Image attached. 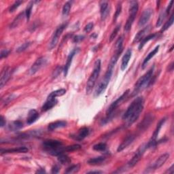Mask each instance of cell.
<instances>
[{
	"label": "cell",
	"mask_w": 174,
	"mask_h": 174,
	"mask_svg": "<svg viewBox=\"0 0 174 174\" xmlns=\"http://www.w3.org/2000/svg\"><path fill=\"white\" fill-rule=\"evenodd\" d=\"M68 23H63L60 26H59L57 28H56V31L54 32V34L52 35V39L51 41V43H50L49 44V48L50 50H52L54 48L55 46H56L59 41V39L60 38V36L61 35L63 31H64L65 29L67 27V26H68Z\"/></svg>",
	"instance_id": "obj_9"
},
{
	"label": "cell",
	"mask_w": 174,
	"mask_h": 174,
	"mask_svg": "<svg viewBox=\"0 0 174 174\" xmlns=\"http://www.w3.org/2000/svg\"><path fill=\"white\" fill-rule=\"evenodd\" d=\"M167 15V14L166 13L165 10H164V11L160 12V14L159 15V17L158 20H157V22H156V27H159L162 25L163 21H165Z\"/></svg>",
	"instance_id": "obj_34"
},
{
	"label": "cell",
	"mask_w": 174,
	"mask_h": 174,
	"mask_svg": "<svg viewBox=\"0 0 174 174\" xmlns=\"http://www.w3.org/2000/svg\"><path fill=\"white\" fill-rule=\"evenodd\" d=\"M97 35L95 34V33H94V34H93V35H91V37H93V38H97Z\"/></svg>",
	"instance_id": "obj_56"
},
{
	"label": "cell",
	"mask_w": 174,
	"mask_h": 174,
	"mask_svg": "<svg viewBox=\"0 0 174 174\" xmlns=\"http://www.w3.org/2000/svg\"><path fill=\"white\" fill-rule=\"evenodd\" d=\"M80 169V165L78 164V165H72L71 167H68L67 170L65 172V173H74L78 172Z\"/></svg>",
	"instance_id": "obj_37"
},
{
	"label": "cell",
	"mask_w": 174,
	"mask_h": 174,
	"mask_svg": "<svg viewBox=\"0 0 174 174\" xmlns=\"http://www.w3.org/2000/svg\"><path fill=\"white\" fill-rule=\"evenodd\" d=\"M144 106V100L142 97H137L128 107L126 111L122 116V120H125V127L127 128L131 126L139 118Z\"/></svg>",
	"instance_id": "obj_1"
},
{
	"label": "cell",
	"mask_w": 174,
	"mask_h": 174,
	"mask_svg": "<svg viewBox=\"0 0 174 174\" xmlns=\"http://www.w3.org/2000/svg\"><path fill=\"white\" fill-rule=\"evenodd\" d=\"M102 172H100V171H91V172H89L88 173H102Z\"/></svg>",
	"instance_id": "obj_54"
},
{
	"label": "cell",
	"mask_w": 174,
	"mask_h": 174,
	"mask_svg": "<svg viewBox=\"0 0 174 174\" xmlns=\"http://www.w3.org/2000/svg\"><path fill=\"white\" fill-rule=\"evenodd\" d=\"M156 35H157V33H152V34H150L146 36L144 38H143L141 40V42H140V44H139V47H138L139 51H141V50L143 48V46H145V44L147 42H149L150 40H151V39L155 38V37L156 36Z\"/></svg>",
	"instance_id": "obj_29"
},
{
	"label": "cell",
	"mask_w": 174,
	"mask_h": 174,
	"mask_svg": "<svg viewBox=\"0 0 174 174\" xmlns=\"http://www.w3.org/2000/svg\"><path fill=\"white\" fill-rule=\"evenodd\" d=\"M120 25H117L115 27V29H114V31H112L111 35H110V42H112L113 40L114 39V38L116 37L117 34H118V31H120Z\"/></svg>",
	"instance_id": "obj_42"
},
{
	"label": "cell",
	"mask_w": 174,
	"mask_h": 174,
	"mask_svg": "<svg viewBox=\"0 0 174 174\" xmlns=\"http://www.w3.org/2000/svg\"><path fill=\"white\" fill-rule=\"evenodd\" d=\"M0 125H1V127H3L4 125H6V119L4 118V117L2 116H1V118H0Z\"/></svg>",
	"instance_id": "obj_51"
},
{
	"label": "cell",
	"mask_w": 174,
	"mask_h": 174,
	"mask_svg": "<svg viewBox=\"0 0 174 174\" xmlns=\"http://www.w3.org/2000/svg\"><path fill=\"white\" fill-rule=\"evenodd\" d=\"M46 63H47V59L44 56L38 58L33 63L31 68L29 69V73L31 75L35 74L38 71H39L40 69H42L44 66L46 65Z\"/></svg>",
	"instance_id": "obj_13"
},
{
	"label": "cell",
	"mask_w": 174,
	"mask_h": 174,
	"mask_svg": "<svg viewBox=\"0 0 174 174\" xmlns=\"http://www.w3.org/2000/svg\"><path fill=\"white\" fill-rule=\"evenodd\" d=\"M173 4V1H171L170 3H169V4L168 5V6H167V9L165 10V11H166V13L167 14V15H168V14H169V12H170V11H171V9H172V8Z\"/></svg>",
	"instance_id": "obj_50"
},
{
	"label": "cell",
	"mask_w": 174,
	"mask_h": 174,
	"mask_svg": "<svg viewBox=\"0 0 174 174\" xmlns=\"http://www.w3.org/2000/svg\"><path fill=\"white\" fill-rule=\"evenodd\" d=\"M67 126V122L64 120H57V121L53 122L50 123L48 126V130H54L56 129L61 128V127H65Z\"/></svg>",
	"instance_id": "obj_23"
},
{
	"label": "cell",
	"mask_w": 174,
	"mask_h": 174,
	"mask_svg": "<svg viewBox=\"0 0 174 174\" xmlns=\"http://www.w3.org/2000/svg\"><path fill=\"white\" fill-rule=\"evenodd\" d=\"M135 138V135H129L126 137V138L123 140L122 142L120 143V146H118V149H117V151L118 152L122 151L123 150H125L126 148H127L130 143H131Z\"/></svg>",
	"instance_id": "obj_17"
},
{
	"label": "cell",
	"mask_w": 174,
	"mask_h": 174,
	"mask_svg": "<svg viewBox=\"0 0 174 174\" xmlns=\"http://www.w3.org/2000/svg\"><path fill=\"white\" fill-rule=\"evenodd\" d=\"M72 7V3L70 2H66L63 7V10H62V14L63 16H68L70 12V9Z\"/></svg>",
	"instance_id": "obj_35"
},
{
	"label": "cell",
	"mask_w": 174,
	"mask_h": 174,
	"mask_svg": "<svg viewBox=\"0 0 174 174\" xmlns=\"http://www.w3.org/2000/svg\"><path fill=\"white\" fill-rule=\"evenodd\" d=\"M100 71H101V60L97 59L95 63L93 72L90 76L86 83V92L87 95H90L92 93L93 89L95 87L97 80L99 76Z\"/></svg>",
	"instance_id": "obj_3"
},
{
	"label": "cell",
	"mask_w": 174,
	"mask_h": 174,
	"mask_svg": "<svg viewBox=\"0 0 174 174\" xmlns=\"http://www.w3.org/2000/svg\"><path fill=\"white\" fill-rule=\"evenodd\" d=\"M62 71H63V69H62V68H61V67H57L56 69L54 71V75H53V76H54V77L57 76Z\"/></svg>",
	"instance_id": "obj_48"
},
{
	"label": "cell",
	"mask_w": 174,
	"mask_h": 174,
	"mask_svg": "<svg viewBox=\"0 0 174 174\" xmlns=\"http://www.w3.org/2000/svg\"><path fill=\"white\" fill-rule=\"evenodd\" d=\"M154 70H155V66H152L144 75L138 79L134 86V90H133L132 96H135L142 90L148 87L154 82L155 80V76H154Z\"/></svg>",
	"instance_id": "obj_2"
},
{
	"label": "cell",
	"mask_w": 174,
	"mask_h": 174,
	"mask_svg": "<svg viewBox=\"0 0 174 174\" xmlns=\"http://www.w3.org/2000/svg\"><path fill=\"white\" fill-rule=\"evenodd\" d=\"M122 11V3L121 2H118V5H117L116 7V12L114 14V22H116L117 19L118 18V16H120V13H121Z\"/></svg>",
	"instance_id": "obj_39"
},
{
	"label": "cell",
	"mask_w": 174,
	"mask_h": 174,
	"mask_svg": "<svg viewBox=\"0 0 174 174\" xmlns=\"http://www.w3.org/2000/svg\"><path fill=\"white\" fill-rule=\"evenodd\" d=\"M45 172H46L45 170L44 169H39V170H38V171H37V172H36L37 173H45Z\"/></svg>",
	"instance_id": "obj_55"
},
{
	"label": "cell",
	"mask_w": 174,
	"mask_h": 174,
	"mask_svg": "<svg viewBox=\"0 0 174 174\" xmlns=\"http://www.w3.org/2000/svg\"><path fill=\"white\" fill-rule=\"evenodd\" d=\"M59 170H60L59 167L58 165H55L52 167L51 172H52V173H58L59 172Z\"/></svg>",
	"instance_id": "obj_49"
},
{
	"label": "cell",
	"mask_w": 174,
	"mask_h": 174,
	"mask_svg": "<svg viewBox=\"0 0 174 174\" xmlns=\"http://www.w3.org/2000/svg\"><path fill=\"white\" fill-rule=\"evenodd\" d=\"M85 37L84 35H76L73 38V42L74 43H79L80 42H82V40H84L85 39Z\"/></svg>",
	"instance_id": "obj_45"
},
{
	"label": "cell",
	"mask_w": 174,
	"mask_h": 174,
	"mask_svg": "<svg viewBox=\"0 0 174 174\" xmlns=\"http://www.w3.org/2000/svg\"><path fill=\"white\" fill-rule=\"evenodd\" d=\"M169 72H172L173 70V62H172L170 65H169Z\"/></svg>",
	"instance_id": "obj_53"
},
{
	"label": "cell",
	"mask_w": 174,
	"mask_h": 174,
	"mask_svg": "<svg viewBox=\"0 0 174 174\" xmlns=\"http://www.w3.org/2000/svg\"><path fill=\"white\" fill-rule=\"evenodd\" d=\"M93 26H94V24H93V23L91 22V23H88V24H87V25L85 26V29H84V31H85L86 33L90 32V31H91V30L93 29Z\"/></svg>",
	"instance_id": "obj_46"
},
{
	"label": "cell",
	"mask_w": 174,
	"mask_h": 174,
	"mask_svg": "<svg viewBox=\"0 0 174 174\" xmlns=\"http://www.w3.org/2000/svg\"><path fill=\"white\" fill-rule=\"evenodd\" d=\"M169 157V153H165L160 156L158 159L156 160V161L151 166H150L148 169H146L145 172H153L154 170H156L157 169H159L160 167H162L165 163L167 161V160L168 159Z\"/></svg>",
	"instance_id": "obj_10"
},
{
	"label": "cell",
	"mask_w": 174,
	"mask_h": 174,
	"mask_svg": "<svg viewBox=\"0 0 174 174\" xmlns=\"http://www.w3.org/2000/svg\"><path fill=\"white\" fill-rule=\"evenodd\" d=\"M39 118V113L37 110L32 109L30 110L28 113V116L27 118V122L28 125H31V124L34 123Z\"/></svg>",
	"instance_id": "obj_22"
},
{
	"label": "cell",
	"mask_w": 174,
	"mask_h": 174,
	"mask_svg": "<svg viewBox=\"0 0 174 174\" xmlns=\"http://www.w3.org/2000/svg\"><path fill=\"white\" fill-rule=\"evenodd\" d=\"M100 14H101L102 20V21H104L109 14L108 2L103 1L100 2Z\"/></svg>",
	"instance_id": "obj_18"
},
{
	"label": "cell",
	"mask_w": 174,
	"mask_h": 174,
	"mask_svg": "<svg viewBox=\"0 0 174 174\" xmlns=\"http://www.w3.org/2000/svg\"><path fill=\"white\" fill-rule=\"evenodd\" d=\"M159 47H160V46H157L152 51H151L150 52L149 54L147 55V56L145 58V59L143 60V63H142V69H144L145 68V67L146 66V65H147V63H148V62H149V61L150 59H151L154 56H155L157 52H158V51H159Z\"/></svg>",
	"instance_id": "obj_26"
},
{
	"label": "cell",
	"mask_w": 174,
	"mask_h": 174,
	"mask_svg": "<svg viewBox=\"0 0 174 174\" xmlns=\"http://www.w3.org/2000/svg\"><path fill=\"white\" fill-rule=\"evenodd\" d=\"M131 55H132V50L131 49H127V51H126L125 54L124 55L122 59V63H121V70L122 71H124L125 70V69L127 68V65H128V63L129 62V60L131 57Z\"/></svg>",
	"instance_id": "obj_21"
},
{
	"label": "cell",
	"mask_w": 174,
	"mask_h": 174,
	"mask_svg": "<svg viewBox=\"0 0 174 174\" xmlns=\"http://www.w3.org/2000/svg\"><path fill=\"white\" fill-rule=\"evenodd\" d=\"M29 149L27 147H19V148H14L10 149H2L1 153L3 154H11V153H26L28 152Z\"/></svg>",
	"instance_id": "obj_19"
},
{
	"label": "cell",
	"mask_w": 174,
	"mask_h": 174,
	"mask_svg": "<svg viewBox=\"0 0 174 174\" xmlns=\"http://www.w3.org/2000/svg\"><path fill=\"white\" fill-rule=\"evenodd\" d=\"M79 51H80V48H76L73 49L72 51V52H70L69 55H68V59H67L66 63H65V67H64V68H63V73H64V76H66L67 75H68L69 69L70 68V66H71L73 56H74L75 55H76L77 53L79 52Z\"/></svg>",
	"instance_id": "obj_14"
},
{
	"label": "cell",
	"mask_w": 174,
	"mask_h": 174,
	"mask_svg": "<svg viewBox=\"0 0 174 174\" xmlns=\"http://www.w3.org/2000/svg\"><path fill=\"white\" fill-rule=\"evenodd\" d=\"M33 6V2H31L28 4L27 7V8L25 10V17H26V19H27V21H29L30 17H31Z\"/></svg>",
	"instance_id": "obj_36"
},
{
	"label": "cell",
	"mask_w": 174,
	"mask_h": 174,
	"mask_svg": "<svg viewBox=\"0 0 174 174\" xmlns=\"http://www.w3.org/2000/svg\"><path fill=\"white\" fill-rule=\"evenodd\" d=\"M65 93H66V90L64 89L56 90V91H52L51 94L48 96L47 99H56V97H61V96L64 95Z\"/></svg>",
	"instance_id": "obj_28"
},
{
	"label": "cell",
	"mask_w": 174,
	"mask_h": 174,
	"mask_svg": "<svg viewBox=\"0 0 174 174\" xmlns=\"http://www.w3.org/2000/svg\"><path fill=\"white\" fill-rule=\"evenodd\" d=\"M150 29V25H148V26L146 27H144L143 29H142V30H140V31L135 35L134 39H133V42L137 43V42H141V40L146 37L147 33L149 32Z\"/></svg>",
	"instance_id": "obj_20"
},
{
	"label": "cell",
	"mask_w": 174,
	"mask_h": 174,
	"mask_svg": "<svg viewBox=\"0 0 174 174\" xmlns=\"http://www.w3.org/2000/svg\"><path fill=\"white\" fill-rule=\"evenodd\" d=\"M106 148H107L106 143L103 142L99 143L97 144H96L93 146V149L96 150V151H101V152L105 151Z\"/></svg>",
	"instance_id": "obj_38"
},
{
	"label": "cell",
	"mask_w": 174,
	"mask_h": 174,
	"mask_svg": "<svg viewBox=\"0 0 174 174\" xmlns=\"http://www.w3.org/2000/svg\"><path fill=\"white\" fill-rule=\"evenodd\" d=\"M129 15L125 25V31L126 32H128L129 30L131 29L133 23L135 21V16L137 15V13H138L139 8L138 2L131 1L129 2Z\"/></svg>",
	"instance_id": "obj_6"
},
{
	"label": "cell",
	"mask_w": 174,
	"mask_h": 174,
	"mask_svg": "<svg viewBox=\"0 0 174 174\" xmlns=\"http://www.w3.org/2000/svg\"><path fill=\"white\" fill-rule=\"evenodd\" d=\"M113 69H114L113 66L108 65V68L105 73L104 77H103V78L102 79V81L100 82L99 85L97 86V89L95 90V97L99 96L102 93H103V92L105 91V90L106 89L107 86H108L110 80H111L112 73H113Z\"/></svg>",
	"instance_id": "obj_5"
},
{
	"label": "cell",
	"mask_w": 174,
	"mask_h": 174,
	"mask_svg": "<svg viewBox=\"0 0 174 174\" xmlns=\"http://www.w3.org/2000/svg\"><path fill=\"white\" fill-rule=\"evenodd\" d=\"M57 156L59 162L62 164V165H68V164H69L72 162L71 159H70L68 155H64V153L60 154Z\"/></svg>",
	"instance_id": "obj_31"
},
{
	"label": "cell",
	"mask_w": 174,
	"mask_h": 174,
	"mask_svg": "<svg viewBox=\"0 0 174 174\" xmlns=\"http://www.w3.org/2000/svg\"><path fill=\"white\" fill-rule=\"evenodd\" d=\"M89 131H90V130H89V129L88 128V127H82V129H80L78 130V135H75V137H73V136H72V137H73V138H74L75 139L78 140V141H80V140L84 139L89 135Z\"/></svg>",
	"instance_id": "obj_24"
},
{
	"label": "cell",
	"mask_w": 174,
	"mask_h": 174,
	"mask_svg": "<svg viewBox=\"0 0 174 174\" xmlns=\"http://www.w3.org/2000/svg\"><path fill=\"white\" fill-rule=\"evenodd\" d=\"M122 43H123V38L122 37L116 40L115 44V50H118L120 48H123L122 47Z\"/></svg>",
	"instance_id": "obj_44"
},
{
	"label": "cell",
	"mask_w": 174,
	"mask_h": 174,
	"mask_svg": "<svg viewBox=\"0 0 174 174\" xmlns=\"http://www.w3.org/2000/svg\"><path fill=\"white\" fill-rule=\"evenodd\" d=\"M16 97V96L14 94H10V95H8L6 97L2 99V102L3 103H4V105H7L8 104V103L12 102V100H14L15 98Z\"/></svg>",
	"instance_id": "obj_41"
},
{
	"label": "cell",
	"mask_w": 174,
	"mask_h": 174,
	"mask_svg": "<svg viewBox=\"0 0 174 174\" xmlns=\"http://www.w3.org/2000/svg\"><path fill=\"white\" fill-rule=\"evenodd\" d=\"M154 120H155V116H154L153 114H146L142 120V121L138 125V128L139 131H145L153 122Z\"/></svg>",
	"instance_id": "obj_11"
},
{
	"label": "cell",
	"mask_w": 174,
	"mask_h": 174,
	"mask_svg": "<svg viewBox=\"0 0 174 174\" xmlns=\"http://www.w3.org/2000/svg\"><path fill=\"white\" fill-rule=\"evenodd\" d=\"M129 93V90H126V91L121 96L119 97L118 99H116L115 101L110 106V107L106 111V117L102 120V125H105V124L106 123H108L110 120L112 118L114 112L115 110L117 109V108H118V107L120 106V104L122 103L123 100L126 97V96L128 95Z\"/></svg>",
	"instance_id": "obj_4"
},
{
	"label": "cell",
	"mask_w": 174,
	"mask_h": 174,
	"mask_svg": "<svg viewBox=\"0 0 174 174\" xmlns=\"http://www.w3.org/2000/svg\"><path fill=\"white\" fill-rule=\"evenodd\" d=\"M25 14V12H21L16 16L15 18V19L13 21V22L12 23V24L10 25V28H15L19 25V24L21 21L23 20V17H24V15Z\"/></svg>",
	"instance_id": "obj_32"
},
{
	"label": "cell",
	"mask_w": 174,
	"mask_h": 174,
	"mask_svg": "<svg viewBox=\"0 0 174 174\" xmlns=\"http://www.w3.org/2000/svg\"><path fill=\"white\" fill-rule=\"evenodd\" d=\"M10 51L7 49L2 50V51H1V54H0V59H2L6 57V56H8V55L10 54Z\"/></svg>",
	"instance_id": "obj_47"
},
{
	"label": "cell",
	"mask_w": 174,
	"mask_h": 174,
	"mask_svg": "<svg viewBox=\"0 0 174 174\" xmlns=\"http://www.w3.org/2000/svg\"><path fill=\"white\" fill-rule=\"evenodd\" d=\"M31 44V42H25L24 44H23L21 46H19V47L17 49H16V52H21L25 51V50H27Z\"/></svg>",
	"instance_id": "obj_40"
},
{
	"label": "cell",
	"mask_w": 174,
	"mask_h": 174,
	"mask_svg": "<svg viewBox=\"0 0 174 174\" xmlns=\"http://www.w3.org/2000/svg\"><path fill=\"white\" fill-rule=\"evenodd\" d=\"M152 14V10L150 8H148V9L145 10L143 12V13L139 19V21H138L139 27H142L144 25H146V23L148 22L150 17H151Z\"/></svg>",
	"instance_id": "obj_15"
},
{
	"label": "cell",
	"mask_w": 174,
	"mask_h": 174,
	"mask_svg": "<svg viewBox=\"0 0 174 174\" xmlns=\"http://www.w3.org/2000/svg\"><path fill=\"white\" fill-rule=\"evenodd\" d=\"M11 70L9 68H5L4 69L2 72L1 74V80H0V87L2 89L4 86L6 85L8 80L10 78L11 76Z\"/></svg>",
	"instance_id": "obj_16"
},
{
	"label": "cell",
	"mask_w": 174,
	"mask_h": 174,
	"mask_svg": "<svg viewBox=\"0 0 174 174\" xmlns=\"http://www.w3.org/2000/svg\"><path fill=\"white\" fill-rule=\"evenodd\" d=\"M106 160L105 156H97L95 157V158H92L88 160V164L90 165H101Z\"/></svg>",
	"instance_id": "obj_27"
},
{
	"label": "cell",
	"mask_w": 174,
	"mask_h": 174,
	"mask_svg": "<svg viewBox=\"0 0 174 174\" xmlns=\"http://www.w3.org/2000/svg\"><path fill=\"white\" fill-rule=\"evenodd\" d=\"M23 126V123L20 121V120H15L10 124L8 126V128L10 130L14 131V130H17L19 129H21Z\"/></svg>",
	"instance_id": "obj_30"
},
{
	"label": "cell",
	"mask_w": 174,
	"mask_h": 174,
	"mask_svg": "<svg viewBox=\"0 0 174 174\" xmlns=\"http://www.w3.org/2000/svg\"><path fill=\"white\" fill-rule=\"evenodd\" d=\"M146 150H148L147 149L146 143H143V144L139 147V148L135 152V155H133L132 159L127 163V166H128L129 168H132V167H134L139 161V160L142 159V156L143 155V154H144Z\"/></svg>",
	"instance_id": "obj_8"
},
{
	"label": "cell",
	"mask_w": 174,
	"mask_h": 174,
	"mask_svg": "<svg viewBox=\"0 0 174 174\" xmlns=\"http://www.w3.org/2000/svg\"><path fill=\"white\" fill-rule=\"evenodd\" d=\"M173 170H174V169H173V165L172 167H170L169 169H168L166 171L165 173H169V174H173Z\"/></svg>",
	"instance_id": "obj_52"
},
{
	"label": "cell",
	"mask_w": 174,
	"mask_h": 174,
	"mask_svg": "<svg viewBox=\"0 0 174 174\" xmlns=\"http://www.w3.org/2000/svg\"><path fill=\"white\" fill-rule=\"evenodd\" d=\"M23 3V2L21 1H16L15 2L14 4H13L11 6H10V8H9V12H14L16 9H17L19 7V6L21 5V4Z\"/></svg>",
	"instance_id": "obj_43"
},
{
	"label": "cell",
	"mask_w": 174,
	"mask_h": 174,
	"mask_svg": "<svg viewBox=\"0 0 174 174\" xmlns=\"http://www.w3.org/2000/svg\"><path fill=\"white\" fill-rule=\"evenodd\" d=\"M57 102L58 101L56 99H47L46 100V102L44 103V105L42 107V111L46 112V111H48V110L52 109L53 107L56 105Z\"/></svg>",
	"instance_id": "obj_25"
},
{
	"label": "cell",
	"mask_w": 174,
	"mask_h": 174,
	"mask_svg": "<svg viewBox=\"0 0 174 174\" xmlns=\"http://www.w3.org/2000/svg\"><path fill=\"white\" fill-rule=\"evenodd\" d=\"M166 121V118H162L161 120H160L159 122L158 123V125L156 126V128L155 130V131H154L153 134L152 135V138H150V141L146 143V146H147V149H149V148H155V147L156 146L157 142L156 139H157V137H158L159 134V132H160V130L161 129L163 125H164V123Z\"/></svg>",
	"instance_id": "obj_7"
},
{
	"label": "cell",
	"mask_w": 174,
	"mask_h": 174,
	"mask_svg": "<svg viewBox=\"0 0 174 174\" xmlns=\"http://www.w3.org/2000/svg\"><path fill=\"white\" fill-rule=\"evenodd\" d=\"M174 16H173V13H172V15H171L170 16V18L165 23V25H163V27H162L161 30H160V32L161 33H163L164 31H165L166 30L168 29L171 26H172L173 25V21H174Z\"/></svg>",
	"instance_id": "obj_33"
},
{
	"label": "cell",
	"mask_w": 174,
	"mask_h": 174,
	"mask_svg": "<svg viewBox=\"0 0 174 174\" xmlns=\"http://www.w3.org/2000/svg\"><path fill=\"white\" fill-rule=\"evenodd\" d=\"M44 148L46 151L48 152L49 153L54 150L57 149L60 147L63 146V143L59 140H54V139H49L44 141L42 143Z\"/></svg>",
	"instance_id": "obj_12"
}]
</instances>
